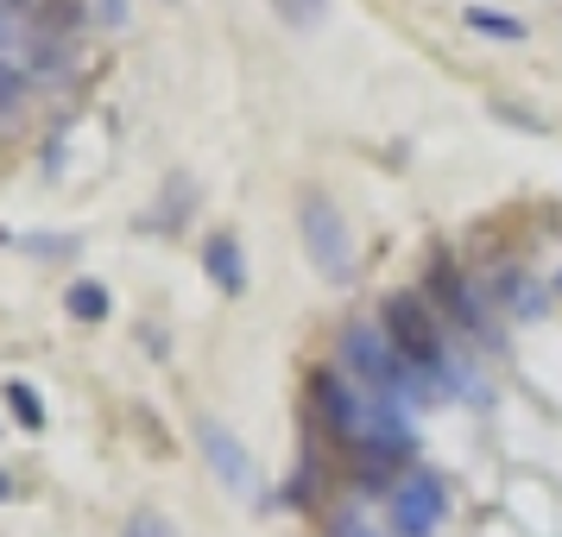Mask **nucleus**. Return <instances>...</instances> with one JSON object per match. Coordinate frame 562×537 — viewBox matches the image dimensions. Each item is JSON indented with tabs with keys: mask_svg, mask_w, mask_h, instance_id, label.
<instances>
[{
	"mask_svg": "<svg viewBox=\"0 0 562 537\" xmlns=\"http://www.w3.org/2000/svg\"><path fill=\"white\" fill-rule=\"evenodd\" d=\"M297 234H304L310 266L329 284L355 279V234H348V215H341L323 190H304V203H297Z\"/></svg>",
	"mask_w": 562,
	"mask_h": 537,
	"instance_id": "obj_2",
	"label": "nucleus"
},
{
	"mask_svg": "<svg viewBox=\"0 0 562 537\" xmlns=\"http://www.w3.org/2000/svg\"><path fill=\"white\" fill-rule=\"evenodd\" d=\"M0 500H13V481H7V474H0Z\"/></svg>",
	"mask_w": 562,
	"mask_h": 537,
	"instance_id": "obj_17",
	"label": "nucleus"
},
{
	"mask_svg": "<svg viewBox=\"0 0 562 537\" xmlns=\"http://www.w3.org/2000/svg\"><path fill=\"white\" fill-rule=\"evenodd\" d=\"M486 114H493V121H506V127H525V133H550V114H537L531 102H512V96H493Z\"/></svg>",
	"mask_w": 562,
	"mask_h": 537,
	"instance_id": "obj_9",
	"label": "nucleus"
},
{
	"mask_svg": "<svg viewBox=\"0 0 562 537\" xmlns=\"http://www.w3.org/2000/svg\"><path fill=\"white\" fill-rule=\"evenodd\" d=\"M64 304H70V316H82V323H102V316H108V291L95 279H77Z\"/></svg>",
	"mask_w": 562,
	"mask_h": 537,
	"instance_id": "obj_10",
	"label": "nucleus"
},
{
	"mask_svg": "<svg viewBox=\"0 0 562 537\" xmlns=\"http://www.w3.org/2000/svg\"><path fill=\"white\" fill-rule=\"evenodd\" d=\"M13 45H26V26H20L13 0H0V52H13Z\"/></svg>",
	"mask_w": 562,
	"mask_h": 537,
	"instance_id": "obj_15",
	"label": "nucleus"
},
{
	"mask_svg": "<svg viewBox=\"0 0 562 537\" xmlns=\"http://www.w3.org/2000/svg\"><path fill=\"white\" fill-rule=\"evenodd\" d=\"M7 405H13V417H20L26 430H38V424H45V405L32 399V385H7Z\"/></svg>",
	"mask_w": 562,
	"mask_h": 537,
	"instance_id": "obj_14",
	"label": "nucleus"
},
{
	"mask_svg": "<svg viewBox=\"0 0 562 537\" xmlns=\"http://www.w3.org/2000/svg\"><path fill=\"white\" fill-rule=\"evenodd\" d=\"M203 266H209V279L222 284L228 298H240V291H247V266H240L234 234H215V240H203Z\"/></svg>",
	"mask_w": 562,
	"mask_h": 537,
	"instance_id": "obj_7",
	"label": "nucleus"
},
{
	"mask_svg": "<svg viewBox=\"0 0 562 537\" xmlns=\"http://www.w3.org/2000/svg\"><path fill=\"white\" fill-rule=\"evenodd\" d=\"M424 298L436 304V316H449L456 329H468V335H486V291L461 266H449V259H436L430 266V279L417 284Z\"/></svg>",
	"mask_w": 562,
	"mask_h": 537,
	"instance_id": "obj_4",
	"label": "nucleus"
},
{
	"mask_svg": "<svg viewBox=\"0 0 562 537\" xmlns=\"http://www.w3.org/2000/svg\"><path fill=\"white\" fill-rule=\"evenodd\" d=\"M121 537H178V525H171V518H165V512H153V506H139L127 518V532Z\"/></svg>",
	"mask_w": 562,
	"mask_h": 537,
	"instance_id": "obj_13",
	"label": "nucleus"
},
{
	"mask_svg": "<svg viewBox=\"0 0 562 537\" xmlns=\"http://www.w3.org/2000/svg\"><path fill=\"white\" fill-rule=\"evenodd\" d=\"M341 373L355 385H373V392H398V380H405V355L392 348V335L380 329V323H348L341 329Z\"/></svg>",
	"mask_w": 562,
	"mask_h": 537,
	"instance_id": "obj_3",
	"label": "nucleus"
},
{
	"mask_svg": "<svg viewBox=\"0 0 562 537\" xmlns=\"http://www.w3.org/2000/svg\"><path fill=\"white\" fill-rule=\"evenodd\" d=\"M26 96H32V77L20 70V64H0V121H7V114H20Z\"/></svg>",
	"mask_w": 562,
	"mask_h": 537,
	"instance_id": "obj_11",
	"label": "nucleus"
},
{
	"mask_svg": "<svg viewBox=\"0 0 562 537\" xmlns=\"http://www.w3.org/2000/svg\"><path fill=\"white\" fill-rule=\"evenodd\" d=\"M557 291H562V272H557Z\"/></svg>",
	"mask_w": 562,
	"mask_h": 537,
	"instance_id": "obj_18",
	"label": "nucleus"
},
{
	"mask_svg": "<svg viewBox=\"0 0 562 537\" xmlns=\"http://www.w3.org/2000/svg\"><path fill=\"white\" fill-rule=\"evenodd\" d=\"M95 7H102V20H114V26H121V0H95Z\"/></svg>",
	"mask_w": 562,
	"mask_h": 537,
	"instance_id": "obj_16",
	"label": "nucleus"
},
{
	"mask_svg": "<svg viewBox=\"0 0 562 537\" xmlns=\"http://www.w3.org/2000/svg\"><path fill=\"white\" fill-rule=\"evenodd\" d=\"M196 443H203L209 468L222 474V486H228L234 500H247V493H254V461H247V449H240V443L215 424V417H203V424H196Z\"/></svg>",
	"mask_w": 562,
	"mask_h": 537,
	"instance_id": "obj_6",
	"label": "nucleus"
},
{
	"mask_svg": "<svg viewBox=\"0 0 562 537\" xmlns=\"http://www.w3.org/2000/svg\"><path fill=\"white\" fill-rule=\"evenodd\" d=\"M461 26L493 38V45H525V20L518 13H499V7H461Z\"/></svg>",
	"mask_w": 562,
	"mask_h": 537,
	"instance_id": "obj_8",
	"label": "nucleus"
},
{
	"mask_svg": "<svg viewBox=\"0 0 562 537\" xmlns=\"http://www.w3.org/2000/svg\"><path fill=\"white\" fill-rule=\"evenodd\" d=\"M385 506H392V532L398 537H430L442 525V512H449V493H442L436 474H398Z\"/></svg>",
	"mask_w": 562,
	"mask_h": 537,
	"instance_id": "obj_5",
	"label": "nucleus"
},
{
	"mask_svg": "<svg viewBox=\"0 0 562 537\" xmlns=\"http://www.w3.org/2000/svg\"><path fill=\"white\" fill-rule=\"evenodd\" d=\"M380 329L392 335V348L405 355V367L417 373H436L442 360H449V335H442V316L424 291H392L380 310Z\"/></svg>",
	"mask_w": 562,
	"mask_h": 537,
	"instance_id": "obj_1",
	"label": "nucleus"
},
{
	"mask_svg": "<svg viewBox=\"0 0 562 537\" xmlns=\"http://www.w3.org/2000/svg\"><path fill=\"white\" fill-rule=\"evenodd\" d=\"M272 13H279L284 26H297V32H310L323 13H329V0H272Z\"/></svg>",
	"mask_w": 562,
	"mask_h": 537,
	"instance_id": "obj_12",
	"label": "nucleus"
}]
</instances>
